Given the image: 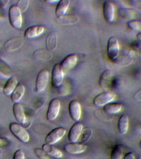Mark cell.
Masks as SVG:
<instances>
[{
	"label": "cell",
	"mask_w": 141,
	"mask_h": 159,
	"mask_svg": "<svg viewBox=\"0 0 141 159\" xmlns=\"http://www.w3.org/2000/svg\"><path fill=\"white\" fill-rule=\"evenodd\" d=\"M9 20L10 24L15 29L22 27V12L16 5H12L9 10Z\"/></svg>",
	"instance_id": "cell-1"
},
{
	"label": "cell",
	"mask_w": 141,
	"mask_h": 159,
	"mask_svg": "<svg viewBox=\"0 0 141 159\" xmlns=\"http://www.w3.org/2000/svg\"><path fill=\"white\" fill-rule=\"evenodd\" d=\"M9 129L11 133L22 142L26 143L29 140V134L22 125L17 123L12 122L10 124Z\"/></svg>",
	"instance_id": "cell-2"
},
{
	"label": "cell",
	"mask_w": 141,
	"mask_h": 159,
	"mask_svg": "<svg viewBox=\"0 0 141 159\" xmlns=\"http://www.w3.org/2000/svg\"><path fill=\"white\" fill-rule=\"evenodd\" d=\"M116 97V94L113 92H104L96 96L93 100V103L96 107H104L106 104L111 102Z\"/></svg>",
	"instance_id": "cell-3"
},
{
	"label": "cell",
	"mask_w": 141,
	"mask_h": 159,
	"mask_svg": "<svg viewBox=\"0 0 141 159\" xmlns=\"http://www.w3.org/2000/svg\"><path fill=\"white\" fill-rule=\"evenodd\" d=\"M119 44L117 38L111 37L108 41L107 54L110 60L113 61L118 57L119 52Z\"/></svg>",
	"instance_id": "cell-4"
},
{
	"label": "cell",
	"mask_w": 141,
	"mask_h": 159,
	"mask_svg": "<svg viewBox=\"0 0 141 159\" xmlns=\"http://www.w3.org/2000/svg\"><path fill=\"white\" fill-rule=\"evenodd\" d=\"M49 78V73L46 69L40 71L36 80L35 90L36 93H41L45 89L48 84Z\"/></svg>",
	"instance_id": "cell-5"
},
{
	"label": "cell",
	"mask_w": 141,
	"mask_h": 159,
	"mask_svg": "<svg viewBox=\"0 0 141 159\" xmlns=\"http://www.w3.org/2000/svg\"><path fill=\"white\" fill-rule=\"evenodd\" d=\"M66 133V130L63 127H58L53 129L46 137V143L49 145L58 143L63 137Z\"/></svg>",
	"instance_id": "cell-6"
},
{
	"label": "cell",
	"mask_w": 141,
	"mask_h": 159,
	"mask_svg": "<svg viewBox=\"0 0 141 159\" xmlns=\"http://www.w3.org/2000/svg\"><path fill=\"white\" fill-rule=\"evenodd\" d=\"M60 109V102L57 98L52 99L49 103L47 113V119L49 121L55 120L59 115Z\"/></svg>",
	"instance_id": "cell-7"
},
{
	"label": "cell",
	"mask_w": 141,
	"mask_h": 159,
	"mask_svg": "<svg viewBox=\"0 0 141 159\" xmlns=\"http://www.w3.org/2000/svg\"><path fill=\"white\" fill-rule=\"evenodd\" d=\"M64 72L60 64H56L54 66L52 70L51 83L52 86L55 88L60 86L63 81Z\"/></svg>",
	"instance_id": "cell-8"
},
{
	"label": "cell",
	"mask_w": 141,
	"mask_h": 159,
	"mask_svg": "<svg viewBox=\"0 0 141 159\" xmlns=\"http://www.w3.org/2000/svg\"><path fill=\"white\" fill-rule=\"evenodd\" d=\"M103 16L105 21L110 23L113 21L115 16L114 6L111 1H106L103 5Z\"/></svg>",
	"instance_id": "cell-9"
},
{
	"label": "cell",
	"mask_w": 141,
	"mask_h": 159,
	"mask_svg": "<svg viewBox=\"0 0 141 159\" xmlns=\"http://www.w3.org/2000/svg\"><path fill=\"white\" fill-rule=\"evenodd\" d=\"M69 112L70 117L73 120L78 121L81 115V106L80 103L75 100H72L69 103Z\"/></svg>",
	"instance_id": "cell-10"
},
{
	"label": "cell",
	"mask_w": 141,
	"mask_h": 159,
	"mask_svg": "<svg viewBox=\"0 0 141 159\" xmlns=\"http://www.w3.org/2000/svg\"><path fill=\"white\" fill-rule=\"evenodd\" d=\"M77 61V56L73 53L67 56L61 62L60 65L63 71L67 72L75 66Z\"/></svg>",
	"instance_id": "cell-11"
},
{
	"label": "cell",
	"mask_w": 141,
	"mask_h": 159,
	"mask_svg": "<svg viewBox=\"0 0 141 159\" xmlns=\"http://www.w3.org/2000/svg\"><path fill=\"white\" fill-rule=\"evenodd\" d=\"M87 146L80 143H70L66 144L64 149L66 152L70 154L82 153L85 151Z\"/></svg>",
	"instance_id": "cell-12"
},
{
	"label": "cell",
	"mask_w": 141,
	"mask_h": 159,
	"mask_svg": "<svg viewBox=\"0 0 141 159\" xmlns=\"http://www.w3.org/2000/svg\"><path fill=\"white\" fill-rule=\"evenodd\" d=\"M83 129L81 123L76 122L72 126L68 134V139L71 143H76L80 137Z\"/></svg>",
	"instance_id": "cell-13"
},
{
	"label": "cell",
	"mask_w": 141,
	"mask_h": 159,
	"mask_svg": "<svg viewBox=\"0 0 141 159\" xmlns=\"http://www.w3.org/2000/svg\"><path fill=\"white\" fill-rule=\"evenodd\" d=\"M23 44V40L19 37H14L5 43L4 48L7 52H14L19 49Z\"/></svg>",
	"instance_id": "cell-14"
},
{
	"label": "cell",
	"mask_w": 141,
	"mask_h": 159,
	"mask_svg": "<svg viewBox=\"0 0 141 159\" xmlns=\"http://www.w3.org/2000/svg\"><path fill=\"white\" fill-rule=\"evenodd\" d=\"M113 74L111 70H106L104 71L100 76L99 80V85L102 89L106 90L111 85Z\"/></svg>",
	"instance_id": "cell-15"
},
{
	"label": "cell",
	"mask_w": 141,
	"mask_h": 159,
	"mask_svg": "<svg viewBox=\"0 0 141 159\" xmlns=\"http://www.w3.org/2000/svg\"><path fill=\"white\" fill-rule=\"evenodd\" d=\"M12 110L16 120L22 125H24L27 122V118L22 106L19 103H15Z\"/></svg>",
	"instance_id": "cell-16"
},
{
	"label": "cell",
	"mask_w": 141,
	"mask_h": 159,
	"mask_svg": "<svg viewBox=\"0 0 141 159\" xmlns=\"http://www.w3.org/2000/svg\"><path fill=\"white\" fill-rule=\"evenodd\" d=\"M44 30V27L43 26L37 25L31 26L26 30L24 33V37L29 39L35 38L41 35Z\"/></svg>",
	"instance_id": "cell-17"
},
{
	"label": "cell",
	"mask_w": 141,
	"mask_h": 159,
	"mask_svg": "<svg viewBox=\"0 0 141 159\" xmlns=\"http://www.w3.org/2000/svg\"><path fill=\"white\" fill-rule=\"evenodd\" d=\"M58 36L55 32H51L47 36L46 39V47L49 52L55 50L58 46Z\"/></svg>",
	"instance_id": "cell-18"
},
{
	"label": "cell",
	"mask_w": 141,
	"mask_h": 159,
	"mask_svg": "<svg viewBox=\"0 0 141 159\" xmlns=\"http://www.w3.org/2000/svg\"><path fill=\"white\" fill-rule=\"evenodd\" d=\"M17 84H18V81L15 77L12 76L9 78L3 87L4 94L6 96L11 95L12 92L15 89Z\"/></svg>",
	"instance_id": "cell-19"
},
{
	"label": "cell",
	"mask_w": 141,
	"mask_h": 159,
	"mask_svg": "<svg viewBox=\"0 0 141 159\" xmlns=\"http://www.w3.org/2000/svg\"><path fill=\"white\" fill-rule=\"evenodd\" d=\"M70 1L69 0H62L59 1L55 9V15L58 19L61 18L65 16L68 8Z\"/></svg>",
	"instance_id": "cell-20"
},
{
	"label": "cell",
	"mask_w": 141,
	"mask_h": 159,
	"mask_svg": "<svg viewBox=\"0 0 141 159\" xmlns=\"http://www.w3.org/2000/svg\"><path fill=\"white\" fill-rule=\"evenodd\" d=\"M25 92V88L23 84L18 83L15 89L11 94V99L15 103H18L22 99Z\"/></svg>",
	"instance_id": "cell-21"
},
{
	"label": "cell",
	"mask_w": 141,
	"mask_h": 159,
	"mask_svg": "<svg viewBox=\"0 0 141 159\" xmlns=\"http://www.w3.org/2000/svg\"><path fill=\"white\" fill-rule=\"evenodd\" d=\"M129 120L127 115L123 114L120 117L118 124V128L119 132L121 135L127 134L129 128Z\"/></svg>",
	"instance_id": "cell-22"
},
{
	"label": "cell",
	"mask_w": 141,
	"mask_h": 159,
	"mask_svg": "<svg viewBox=\"0 0 141 159\" xmlns=\"http://www.w3.org/2000/svg\"><path fill=\"white\" fill-rule=\"evenodd\" d=\"M42 148L48 155L56 159H60L63 156L62 153L60 150L52 145L45 143L42 145Z\"/></svg>",
	"instance_id": "cell-23"
},
{
	"label": "cell",
	"mask_w": 141,
	"mask_h": 159,
	"mask_svg": "<svg viewBox=\"0 0 141 159\" xmlns=\"http://www.w3.org/2000/svg\"><path fill=\"white\" fill-rule=\"evenodd\" d=\"M122 107V105L121 103L111 102L104 106L103 111L108 114H115L121 111Z\"/></svg>",
	"instance_id": "cell-24"
},
{
	"label": "cell",
	"mask_w": 141,
	"mask_h": 159,
	"mask_svg": "<svg viewBox=\"0 0 141 159\" xmlns=\"http://www.w3.org/2000/svg\"><path fill=\"white\" fill-rule=\"evenodd\" d=\"M33 57L37 60L48 61L52 59V54L48 50L39 49L33 53Z\"/></svg>",
	"instance_id": "cell-25"
},
{
	"label": "cell",
	"mask_w": 141,
	"mask_h": 159,
	"mask_svg": "<svg viewBox=\"0 0 141 159\" xmlns=\"http://www.w3.org/2000/svg\"><path fill=\"white\" fill-rule=\"evenodd\" d=\"M132 61V58L130 56H121L113 61L118 65L121 67H126L130 64Z\"/></svg>",
	"instance_id": "cell-26"
},
{
	"label": "cell",
	"mask_w": 141,
	"mask_h": 159,
	"mask_svg": "<svg viewBox=\"0 0 141 159\" xmlns=\"http://www.w3.org/2000/svg\"><path fill=\"white\" fill-rule=\"evenodd\" d=\"M123 153V146L121 144L116 145L111 151L110 159H122Z\"/></svg>",
	"instance_id": "cell-27"
},
{
	"label": "cell",
	"mask_w": 141,
	"mask_h": 159,
	"mask_svg": "<svg viewBox=\"0 0 141 159\" xmlns=\"http://www.w3.org/2000/svg\"><path fill=\"white\" fill-rule=\"evenodd\" d=\"M92 135V130L90 128L86 127L83 129L80 137H79V139H80V142L79 143L84 144L85 143L87 142L91 138Z\"/></svg>",
	"instance_id": "cell-28"
},
{
	"label": "cell",
	"mask_w": 141,
	"mask_h": 159,
	"mask_svg": "<svg viewBox=\"0 0 141 159\" xmlns=\"http://www.w3.org/2000/svg\"><path fill=\"white\" fill-rule=\"evenodd\" d=\"M119 12L121 17L126 19H132L136 15L135 11L129 8L122 9Z\"/></svg>",
	"instance_id": "cell-29"
},
{
	"label": "cell",
	"mask_w": 141,
	"mask_h": 159,
	"mask_svg": "<svg viewBox=\"0 0 141 159\" xmlns=\"http://www.w3.org/2000/svg\"><path fill=\"white\" fill-rule=\"evenodd\" d=\"M58 19L59 22L63 24H71L76 22L79 18L77 16H64Z\"/></svg>",
	"instance_id": "cell-30"
},
{
	"label": "cell",
	"mask_w": 141,
	"mask_h": 159,
	"mask_svg": "<svg viewBox=\"0 0 141 159\" xmlns=\"http://www.w3.org/2000/svg\"><path fill=\"white\" fill-rule=\"evenodd\" d=\"M127 25L132 30L141 33V21L132 20L127 22Z\"/></svg>",
	"instance_id": "cell-31"
},
{
	"label": "cell",
	"mask_w": 141,
	"mask_h": 159,
	"mask_svg": "<svg viewBox=\"0 0 141 159\" xmlns=\"http://www.w3.org/2000/svg\"><path fill=\"white\" fill-rule=\"evenodd\" d=\"M11 68L9 66L2 60L0 59V72L4 75L9 76L11 73Z\"/></svg>",
	"instance_id": "cell-32"
},
{
	"label": "cell",
	"mask_w": 141,
	"mask_h": 159,
	"mask_svg": "<svg viewBox=\"0 0 141 159\" xmlns=\"http://www.w3.org/2000/svg\"><path fill=\"white\" fill-rule=\"evenodd\" d=\"M34 152L39 159H51L49 155L42 148L35 149Z\"/></svg>",
	"instance_id": "cell-33"
},
{
	"label": "cell",
	"mask_w": 141,
	"mask_h": 159,
	"mask_svg": "<svg viewBox=\"0 0 141 159\" xmlns=\"http://www.w3.org/2000/svg\"><path fill=\"white\" fill-rule=\"evenodd\" d=\"M28 4L29 1L27 0H20L18 1L16 6L22 13L26 11L28 7Z\"/></svg>",
	"instance_id": "cell-34"
},
{
	"label": "cell",
	"mask_w": 141,
	"mask_h": 159,
	"mask_svg": "<svg viewBox=\"0 0 141 159\" xmlns=\"http://www.w3.org/2000/svg\"><path fill=\"white\" fill-rule=\"evenodd\" d=\"M13 159H25L24 153L21 149H19L14 154Z\"/></svg>",
	"instance_id": "cell-35"
},
{
	"label": "cell",
	"mask_w": 141,
	"mask_h": 159,
	"mask_svg": "<svg viewBox=\"0 0 141 159\" xmlns=\"http://www.w3.org/2000/svg\"><path fill=\"white\" fill-rule=\"evenodd\" d=\"M133 99L136 101H141V88L136 92L133 96Z\"/></svg>",
	"instance_id": "cell-36"
},
{
	"label": "cell",
	"mask_w": 141,
	"mask_h": 159,
	"mask_svg": "<svg viewBox=\"0 0 141 159\" xmlns=\"http://www.w3.org/2000/svg\"><path fill=\"white\" fill-rule=\"evenodd\" d=\"M9 143L7 139L4 138H0V148L2 147L6 146Z\"/></svg>",
	"instance_id": "cell-37"
},
{
	"label": "cell",
	"mask_w": 141,
	"mask_h": 159,
	"mask_svg": "<svg viewBox=\"0 0 141 159\" xmlns=\"http://www.w3.org/2000/svg\"><path fill=\"white\" fill-rule=\"evenodd\" d=\"M123 159H135V157L133 152H130L125 155Z\"/></svg>",
	"instance_id": "cell-38"
},
{
	"label": "cell",
	"mask_w": 141,
	"mask_h": 159,
	"mask_svg": "<svg viewBox=\"0 0 141 159\" xmlns=\"http://www.w3.org/2000/svg\"><path fill=\"white\" fill-rule=\"evenodd\" d=\"M9 1L8 0H0V8H5L7 6Z\"/></svg>",
	"instance_id": "cell-39"
},
{
	"label": "cell",
	"mask_w": 141,
	"mask_h": 159,
	"mask_svg": "<svg viewBox=\"0 0 141 159\" xmlns=\"http://www.w3.org/2000/svg\"><path fill=\"white\" fill-rule=\"evenodd\" d=\"M59 2V1H56V0H53V1H50V0H49V1H45V2L46 3H55L56 2Z\"/></svg>",
	"instance_id": "cell-40"
},
{
	"label": "cell",
	"mask_w": 141,
	"mask_h": 159,
	"mask_svg": "<svg viewBox=\"0 0 141 159\" xmlns=\"http://www.w3.org/2000/svg\"><path fill=\"white\" fill-rule=\"evenodd\" d=\"M137 38L139 43H141V33H138L137 34Z\"/></svg>",
	"instance_id": "cell-41"
},
{
	"label": "cell",
	"mask_w": 141,
	"mask_h": 159,
	"mask_svg": "<svg viewBox=\"0 0 141 159\" xmlns=\"http://www.w3.org/2000/svg\"><path fill=\"white\" fill-rule=\"evenodd\" d=\"M2 150L0 148V159H2Z\"/></svg>",
	"instance_id": "cell-42"
},
{
	"label": "cell",
	"mask_w": 141,
	"mask_h": 159,
	"mask_svg": "<svg viewBox=\"0 0 141 159\" xmlns=\"http://www.w3.org/2000/svg\"><path fill=\"white\" fill-rule=\"evenodd\" d=\"M139 146L140 147V148H141V140L140 141V142H139Z\"/></svg>",
	"instance_id": "cell-43"
}]
</instances>
